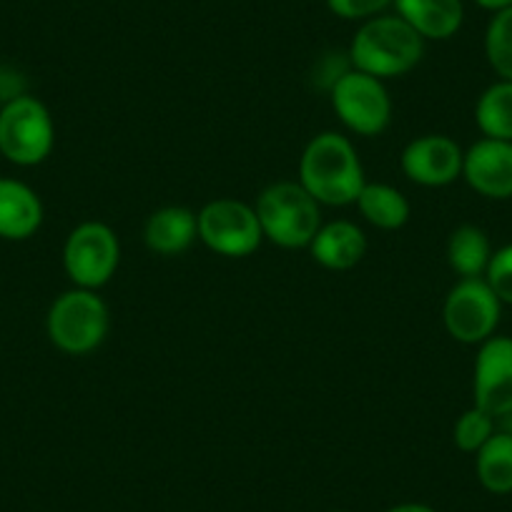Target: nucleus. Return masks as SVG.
Returning a JSON list of instances; mask_svg holds the SVG:
<instances>
[{
	"mask_svg": "<svg viewBox=\"0 0 512 512\" xmlns=\"http://www.w3.org/2000/svg\"><path fill=\"white\" fill-rule=\"evenodd\" d=\"M387 512H437L435 507L425 505V502H400V505L390 507Z\"/></svg>",
	"mask_w": 512,
	"mask_h": 512,
	"instance_id": "26",
	"label": "nucleus"
},
{
	"mask_svg": "<svg viewBox=\"0 0 512 512\" xmlns=\"http://www.w3.org/2000/svg\"><path fill=\"white\" fill-rule=\"evenodd\" d=\"M121 264V241L118 234L103 221H83L63 244V272L73 287L98 289L106 287Z\"/></svg>",
	"mask_w": 512,
	"mask_h": 512,
	"instance_id": "7",
	"label": "nucleus"
},
{
	"mask_svg": "<svg viewBox=\"0 0 512 512\" xmlns=\"http://www.w3.org/2000/svg\"><path fill=\"white\" fill-rule=\"evenodd\" d=\"M462 179L490 201L512 199V141L480 139L465 151Z\"/></svg>",
	"mask_w": 512,
	"mask_h": 512,
	"instance_id": "12",
	"label": "nucleus"
},
{
	"mask_svg": "<svg viewBox=\"0 0 512 512\" xmlns=\"http://www.w3.org/2000/svg\"><path fill=\"white\" fill-rule=\"evenodd\" d=\"M465 149L452 136L425 134L402 149V174L425 189H442L462 179Z\"/></svg>",
	"mask_w": 512,
	"mask_h": 512,
	"instance_id": "11",
	"label": "nucleus"
},
{
	"mask_svg": "<svg viewBox=\"0 0 512 512\" xmlns=\"http://www.w3.org/2000/svg\"><path fill=\"white\" fill-rule=\"evenodd\" d=\"M309 254L322 269L349 272L367 254V236H364L362 226L349 219L327 221L319 226L317 236L309 244Z\"/></svg>",
	"mask_w": 512,
	"mask_h": 512,
	"instance_id": "13",
	"label": "nucleus"
},
{
	"mask_svg": "<svg viewBox=\"0 0 512 512\" xmlns=\"http://www.w3.org/2000/svg\"><path fill=\"white\" fill-rule=\"evenodd\" d=\"M324 3H327L332 16L342 18V21L364 23L390 11L395 0H324Z\"/></svg>",
	"mask_w": 512,
	"mask_h": 512,
	"instance_id": "24",
	"label": "nucleus"
},
{
	"mask_svg": "<svg viewBox=\"0 0 512 512\" xmlns=\"http://www.w3.org/2000/svg\"><path fill=\"white\" fill-rule=\"evenodd\" d=\"M299 184L322 206L357 204L364 189V166L352 139L337 131L312 136L299 159Z\"/></svg>",
	"mask_w": 512,
	"mask_h": 512,
	"instance_id": "1",
	"label": "nucleus"
},
{
	"mask_svg": "<svg viewBox=\"0 0 512 512\" xmlns=\"http://www.w3.org/2000/svg\"><path fill=\"white\" fill-rule=\"evenodd\" d=\"M475 123L482 139L512 141V81L497 78L475 103Z\"/></svg>",
	"mask_w": 512,
	"mask_h": 512,
	"instance_id": "20",
	"label": "nucleus"
},
{
	"mask_svg": "<svg viewBox=\"0 0 512 512\" xmlns=\"http://www.w3.org/2000/svg\"><path fill=\"white\" fill-rule=\"evenodd\" d=\"M329 101L344 128L367 139L382 136L390 128L392 111H395L384 81L352 66L344 68L332 81Z\"/></svg>",
	"mask_w": 512,
	"mask_h": 512,
	"instance_id": "6",
	"label": "nucleus"
},
{
	"mask_svg": "<svg viewBox=\"0 0 512 512\" xmlns=\"http://www.w3.org/2000/svg\"><path fill=\"white\" fill-rule=\"evenodd\" d=\"M485 279L492 287V292L497 294V299L507 304V307H512V244H505L492 251Z\"/></svg>",
	"mask_w": 512,
	"mask_h": 512,
	"instance_id": "23",
	"label": "nucleus"
},
{
	"mask_svg": "<svg viewBox=\"0 0 512 512\" xmlns=\"http://www.w3.org/2000/svg\"><path fill=\"white\" fill-rule=\"evenodd\" d=\"M264 241L279 249H309L322 221V204L299 181H277L256 196Z\"/></svg>",
	"mask_w": 512,
	"mask_h": 512,
	"instance_id": "3",
	"label": "nucleus"
},
{
	"mask_svg": "<svg viewBox=\"0 0 512 512\" xmlns=\"http://www.w3.org/2000/svg\"><path fill=\"white\" fill-rule=\"evenodd\" d=\"M43 201L26 181L0 179V239L26 241L43 226Z\"/></svg>",
	"mask_w": 512,
	"mask_h": 512,
	"instance_id": "14",
	"label": "nucleus"
},
{
	"mask_svg": "<svg viewBox=\"0 0 512 512\" xmlns=\"http://www.w3.org/2000/svg\"><path fill=\"white\" fill-rule=\"evenodd\" d=\"M354 206H357L367 224L382 231L402 229L412 216V206L407 196L397 186L382 184V181H377V184L367 181L364 189L359 191Z\"/></svg>",
	"mask_w": 512,
	"mask_h": 512,
	"instance_id": "17",
	"label": "nucleus"
},
{
	"mask_svg": "<svg viewBox=\"0 0 512 512\" xmlns=\"http://www.w3.org/2000/svg\"><path fill=\"white\" fill-rule=\"evenodd\" d=\"M475 472L480 485L492 495L512 492V432L497 430L475 452Z\"/></svg>",
	"mask_w": 512,
	"mask_h": 512,
	"instance_id": "19",
	"label": "nucleus"
},
{
	"mask_svg": "<svg viewBox=\"0 0 512 512\" xmlns=\"http://www.w3.org/2000/svg\"><path fill=\"white\" fill-rule=\"evenodd\" d=\"M349 66L379 81L402 78L425 58V38L417 36L397 13H382L359 23L347 51Z\"/></svg>",
	"mask_w": 512,
	"mask_h": 512,
	"instance_id": "2",
	"label": "nucleus"
},
{
	"mask_svg": "<svg viewBox=\"0 0 512 512\" xmlns=\"http://www.w3.org/2000/svg\"><path fill=\"white\" fill-rule=\"evenodd\" d=\"M111 312L106 299L93 289L73 287L53 299L46 314V334L53 347L71 357L96 352L108 337Z\"/></svg>",
	"mask_w": 512,
	"mask_h": 512,
	"instance_id": "4",
	"label": "nucleus"
},
{
	"mask_svg": "<svg viewBox=\"0 0 512 512\" xmlns=\"http://www.w3.org/2000/svg\"><path fill=\"white\" fill-rule=\"evenodd\" d=\"M505 304L497 299L485 277L460 279L442 304V324L455 342L480 347L495 337Z\"/></svg>",
	"mask_w": 512,
	"mask_h": 512,
	"instance_id": "9",
	"label": "nucleus"
},
{
	"mask_svg": "<svg viewBox=\"0 0 512 512\" xmlns=\"http://www.w3.org/2000/svg\"><path fill=\"white\" fill-rule=\"evenodd\" d=\"M495 422V417L472 405L470 410H465L457 417L455 427H452V442H455V447L460 452L475 455V452L497 432Z\"/></svg>",
	"mask_w": 512,
	"mask_h": 512,
	"instance_id": "22",
	"label": "nucleus"
},
{
	"mask_svg": "<svg viewBox=\"0 0 512 512\" xmlns=\"http://www.w3.org/2000/svg\"><path fill=\"white\" fill-rule=\"evenodd\" d=\"M482 46L495 76L500 81H512V8L492 13Z\"/></svg>",
	"mask_w": 512,
	"mask_h": 512,
	"instance_id": "21",
	"label": "nucleus"
},
{
	"mask_svg": "<svg viewBox=\"0 0 512 512\" xmlns=\"http://www.w3.org/2000/svg\"><path fill=\"white\" fill-rule=\"evenodd\" d=\"M199 239V224H196V211L189 206H161L146 219L144 224V244L156 256H179Z\"/></svg>",
	"mask_w": 512,
	"mask_h": 512,
	"instance_id": "16",
	"label": "nucleus"
},
{
	"mask_svg": "<svg viewBox=\"0 0 512 512\" xmlns=\"http://www.w3.org/2000/svg\"><path fill=\"white\" fill-rule=\"evenodd\" d=\"M56 146V123L46 103L28 93L0 106V156L13 166L43 164Z\"/></svg>",
	"mask_w": 512,
	"mask_h": 512,
	"instance_id": "5",
	"label": "nucleus"
},
{
	"mask_svg": "<svg viewBox=\"0 0 512 512\" xmlns=\"http://www.w3.org/2000/svg\"><path fill=\"white\" fill-rule=\"evenodd\" d=\"M392 11L427 41H450L465 26L462 0H395Z\"/></svg>",
	"mask_w": 512,
	"mask_h": 512,
	"instance_id": "15",
	"label": "nucleus"
},
{
	"mask_svg": "<svg viewBox=\"0 0 512 512\" xmlns=\"http://www.w3.org/2000/svg\"><path fill=\"white\" fill-rule=\"evenodd\" d=\"M472 402L495 420L512 415V337L495 334L477 347Z\"/></svg>",
	"mask_w": 512,
	"mask_h": 512,
	"instance_id": "10",
	"label": "nucleus"
},
{
	"mask_svg": "<svg viewBox=\"0 0 512 512\" xmlns=\"http://www.w3.org/2000/svg\"><path fill=\"white\" fill-rule=\"evenodd\" d=\"M199 241L226 259H246L264 241L256 209L239 199H214L196 214Z\"/></svg>",
	"mask_w": 512,
	"mask_h": 512,
	"instance_id": "8",
	"label": "nucleus"
},
{
	"mask_svg": "<svg viewBox=\"0 0 512 512\" xmlns=\"http://www.w3.org/2000/svg\"><path fill=\"white\" fill-rule=\"evenodd\" d=\"M492 251L495 249L485 229L475 224H460L447 239V264L460 279L485 277Z\"/></svg>",
	"mask_w": 512,
	"mask_h": 512,
	"instance_id": "18",
	"label": "nucleus"
},
{
	"mask_svg": "<svg viewBox=\"0 0 512 512\" xmlns=\"http://www.w3.org/2000/svg\"><path fill=\"white\" fill-rule=\"evenodd\" d=\"M337 512H349V510H337Z\"/></svg>",
	"mask_w": 512,
	"mask_h": 512,
	"instance_id": "27",
	"label": "nucleus"
},
{
	"mask_svg": "<svg viewBox=\"0 0 512 512\" xmlns=\"http://www.w3.org/2000/svg\"><path fill=\"white\" fill-rule=\"evenodd\" d=\"M472 3L487 13H497V11H505V8H512V0H472Z\"/></svg>",
	"mask_w": 512,
	"mask_h": 512,
	"instance_id": "25",
	"label": "nucleus"
}]
</instances>
